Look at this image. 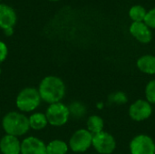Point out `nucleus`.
I'll return each instance as SVG.
<instances>
[{"instance_id":"f257e3e1","label":"nucleus","mask_w":155,"mask_h":154,"mask_svg":"<svg viewBox=\"0 0 155 154\" xmlns=\"http://www.w3.org/2000/svg\"><path fill=\"white\" fill-rule=\"evenodd\" d=\"M38 92L41 99L45 103L49 104L60 103L65 94V85L61 78L49 75L41 81Z\"/></svg>"},{"instance_id":"f03ea898","label":"nucleus","mask_w":155,"mask_h":154,"mask_svg":"<svg viewBox=\"0 0 155 154\" xmlns=\"http://www.w3.org/2000/svg\"><path fill=\"white\" fill-rule=\"evenodd\" d=\"M2 126L6 134L15 137L25 134L30 129L28 117L17 112L7 113L3 117Z\"/></svg>"},{"instance_id":"7ed1b4c3","label":"nucleus","mask_w":155,"mask_h":154,"mask_svg":"<svg viewBox=\"0 0 155 154\" xmlns=\"http://www.w3.org/2000/svg\"><path fill=\"white\" fill-rule=\"evenodd\" d=\"M39 92L35 87H25L16 96V107L25 113H29L35 110L41 103Z\"/></svg>"},{"instance_id":"20e7f679","label":"nucleus","mask_w":155,"mask_h":154,"mask_svg":"<svg viewBox=\"0 0 155 154\" xmlns=\"http://www.w3.org/2000/svg\"><path fill=\"white\" fill-rule=\"evenodd\" d=\"M45 116L49 124L54 127L64 125L70 118L68 106L62 103H55L49 105Z\"/></svg>"},{"instance_id":"39448f33","label":"nucleus","mask_w":155,"mask_h":154,"mask_svg":"<svg viewBox=\"0 0 155 154\" xmlns=\"http://www.w3.org/2000/svg\"><path fill=\"white\" fill-rule=\"evenodd\" d=\"M92 142L93 134L86 129H80L71 136L68 147L74 152H84L92 146Z\"/></svg>"},{"instance_id":"423d86ee","label":"nucleus","mask_w":155,"mask_h":154,"mask_svg":"<svg viewBox=\"0 0 155 154\" xmlns=\"http://www.w3.org/2000/svg\"><path fill=\"white\" fill-rule=\"evenodd\" d=\"M92 145L98 153L111 154L115 150L116 142L113 135L103 131L93 135Z\"/></svg>"},{"instance_id":"0eeeda50","label":"nucleus","mask_w":155,"mask_h":154,"mask_svg":"<svg viewBox=\"0 0 155 154\" xmlns=\"http://www.w3.org/2000/svg\"><path fill=\"white\" fill-rule=\"evenodd\" d=\"M155 143L153 140L144 134L134 137L130 143L132 154H154Z\"/></svg>"},{"instance_id":"6e6552de","label":"nucleus","mask_w":155,"mask_h":154,"mask_svg":"<svg viewBox=\"0 0 155 154\" xmlns=\"http://www.w3.org/2000/svg\"><path fill=\"white\" fill-rule=\"evenodd\" d=\"M153 113V108L150 103L145 100H137L129 108L130 117L136 121L142 122L148 119Z\"/></svg>"},{"instance_id":"1a4fd4ad","label":"nucleus","mask_w":155,"mask_h":154,"mask_svg":"<svg viewBox=\"0 0 155 154\" xmlns=\"http://www.w3.org/2000/svg\"><path fill=\"white\" fill-rule=\"evenodd\" d=\"M21 154H46V145L39 138L29 136L21 143Z\"/></svg>"},{"instance_id":"9d476101","label":"nucleus","mask_w":155,"mask_h":154,"mask_svg":"<svg viewBox=\"0 0 155 154\" xmlns=\"http://www.w3.org/2000/svg\"><path fill=\"white\" fill-rule=\"evenodd\" d=\"M130 33L140 43L147 44L151 42L153 34L150 28L143 22H134L130 26Z\"/></svg>"},{"instance_id":"9b49d317","label":"nucleus","mask_w":155,"mask_h":154,"mask_svg":"<svg viewBox=\"0 0 155 154\" xmlns=\"http://www.w3.org/2000/svg\"><path fill=\"white\" fill-rule=\"evenodd\" d=\"M0 152L3 154H20L21 143L17 137L5 134L0 140Z\"/></svg>"},{"instance_id":"f8f14e48","label":"nucleus","mask_w":155,"mask_h":154,"mask_svg":"<svg viewBox=\"0 0 155 154\" xmlns=\"http://www.w3.org/2000/svg\"><path fill=\"white\" fill-rule=\"evenodd\" d=\"M15 23L16 14L15 10L5 4H0V28L3 30L11 28Z\"/></svg>"},{"instance_id":"ddd939ff","label":"nucleus","mask_w":155,"mask_h":154,"mask_svg":"<svg viewBox=\"0 0 155 154\" xmlns=\"http://www.w3.org/2000/svg\"><path fill=\"white\" fill-rule=\"evenodd\" d=\"M137 67L140 71L148 74H155V56L143 55L137 61Z\"/></svg>"},{"instance_id":"4468645a","label":"nucleus","mask_w":155,"mask_h":154,"mask_svg":"<svg viewBox=\"0 0 155 154\" xmlns=\"http://www.w3.org/2000/svg\"><path fill=\"white\" fill-rule=\"evenodd\" d=\"M28 119H29L30 128L36 130V131L43 130L48 124L45 114H44L42 113H35Z\"/></svg>"},{"instance_id":"2eb2a0df","label":"nucleus","mask_w":155,"mask_h":154,"mask_svg":"<svg viewBox=\"0 0 155 154\" xmlns=\"http://www.w3.org/2000/svg\"><path fill=\"white\" fill-rule=\"evenodd\" d=\"M68 145L62 140H54L46 145V154H66Z\"/></svg>"},{"instance_id":"dca6fc26","label":"nucleus","mask_w":155,"mask_h":154,"mask_svg":"<svg viewBox=\"0 0 155 154\" xmlns=\"http://www.w3.org/2000/svg\"><path fill=\"white\" fill-rule=\"evenodd\" d=\"M86 125H87V130L94 135L103 132L104 121L98 115H92L88 118Z\"/></svg>"},{"instance_id":"f3484780","label":"nucleus","mask_w":155,"mask_h":154,"mask_svg":"<svg viewBox=\"0 0 155 154\" xmlns=\"http://www.w3.org/2000/svg\"><path fill=\"white\" fill-rule=\"evenodd\" d=\"M69 114L74 119H81L86 114V107L80 102H74L68 106Z\"/></svg>"},{"instance_id":"a211bd4d","label":"nucleus","mask_w":155,"mask_h":154,"mask_svg":"<svg viewBox=\"0 0 155 154\" xmlns=\"http://www.w3.org/2000/svg\"><path fill=\"white\" fill-rule=\"evenodd\" d=\"M146 13V10L142 5H134L129 11V15L134 22H143Z\"/></svg>"},{"instance_id":"6ab92c4d","label":"nucleus","mask_w":155,"mask_h":154,"mask_svg":"<svg viewBox=\"0 0 155 154\" xmlns=\"http://www.w3.org/2000/svg\"><path fill=\"white\" fill-rule=\"evenodd\" d=\"M109 102L111 103H114V104H124L125 103H127L128 98L126 96V94L123 92H115L112 94H110L109 98H108Z\"/></svg>"},{"instance_id":"aec40b11","label":"nucleus","mask_w":155,"mask_h":154,"mask_svg":"<svg viewBox=\"0 0 155 154\" xmlns=\"http://www.w3.org/2000/svg\"><path fill=\"white\" fill-rule=\"evenodd\" d=\"M146 101L150 103H155V80L150 81L145 88Z\"/></svg>"},{"instance_id":"412c9836","label":"nucleus","mask_w":155,"mask_h":154,"mask_svg":"<svg viewBox=\"0 0 155 154\" xmlns=\"http://www.w3.org/2000/svg\"><path fill=\"white\" fill-rule=\"evenodd\" d=\"M143 23L149 28H155V7L146 13Z\"/></svg>"},{"instance_id":"4be33fe9","label":"nucleus","mask_w":155,"mask_h":154,"mask_svg":"<svg viewBox=\"0 0 155 154\" xmlns=\"http://www.w3.org/2000/svg\"><path fill=\"white\" fill-rule=\"evenodd\" d=\"M7 54H8V50L6 44L4 42L0 41V64L5 60Z\"/></svg>"},{"instance_id":"5701e85b","label":"nucleus","mask_w":155,"mask_h":154,"mask_svg":"<svg viewBox=\"0 0 155 154\" xmlns=\"http://www.w3.org/2000/svg\"><path fill=\"white\" fill-rule=\"evenodd\" d=\"M4 33H5V34L6 36H10V35H12V34H13V33H14V29H13V27H11V28H7V29H5V30H4Z\"/></svg>"},{"instance_id":"b1692460","label":"nucleus","mask_w":155,"mask_h":154,"mask_svg":"<svg viewBox=\"0 0 155 154\" xmlns=\"http://www.w3.org/2000/svg\"><path fill=\"white\" fill-rule=\"evenodd\" d=\"M50 1H58V0H50Z\"/></svg>"},{"instance_id":"393cba45","label":"nucleus","mask_w":155,"mask_h":154,"mask_svg":"<svg viewBox=\"0 0 155 154\" xmlns=\"http://www.w3.org/2000/svg\"><path fill=\"white\" fill-rule=\"evenodd\" d=\"M0 74H1V68H0Z\"/></svg>"},{"instance_id":"a878e982","label":"nucleus","mask_w":155,"mask_h":154,"mask_svg":"<svg viewBox=\"0 0 155 154\" xmlns=\"http://www.w3.org/2000/svg\"><path fill=\"white\" fill-rule=\"evenodd\" d=\"M154 154H155V150H154Z\"/></svg>"}]
</instances>
